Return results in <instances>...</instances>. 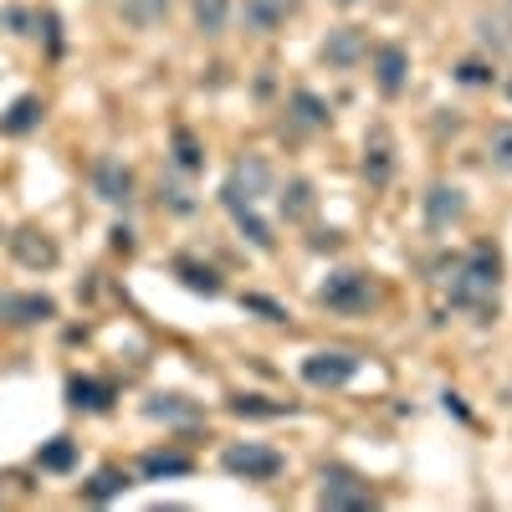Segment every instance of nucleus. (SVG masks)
<instances>
[{"instance_id":"nucleus-5","label":"nucleus","mask_w":512,"mask_h":512,"mask_svg":"<svg viewBox=\"0 0 512 512\" xmlns=\"http://www.w3.org/2000/svg\"><path fill=\"white\" fill-rule=\"evenodd\" d=\"M267 190H272V164L251 154V159H241V164L231 169V180L221 185V205H226V200H241V205H256V200H262Z\"/></svg>"},{"instance_id":"nucleus-1","label":"nucleus","mask_w":512,"mask_h":512,"mask_svg":"<svg viewBox=\"0 0 512 512\" xmlns=\"http://www.w3.org/2000/svg\"><path fill=\"white\" fill-rule=\"evenodd\" d=\"M497 282H502V256L482 241V246H472V256L456 267V277H451V303L492 318V313H497Z\"/></svg>"},{"instance_id":"nucleus-32","label":"nucleus","mask_w":512,"mask_h":512,"mask_svg":"<svg viewBox=\"0 0 512 512\" xmlns=\"http://www.w3.org/2000/svg\"><path fill=\"white\" fill-rule=\"evenodd\" d=\"M456 77L466 82V88H482V82H492V72H487L482 62H461V67H456Z\"/></svg>"},{"instance_id":"nucleus-28","label":"nucleus","mask_w":512,"mask_h":512,"mask_svg":"<svg viewBox=\"0 0 512 512\" xmlns=\"http://www.w3.org/2000/svg\"><path fill=\"white\" fill-rule=\"evenodd\" d=\"M175 164L185 169V175H195V169L205 164V154H200V139L190 134V128H175Z\"/></svg>"},{"instance_id":"nucleus-30","label":"nucleus","mask_w":512,"mask_h":512,"mask_svg":"<svg viewBox=\"0 0 512 512\" xmlns=\"http://www.w3.org/2000/svg\"><path fill=\"white\" fill-rule=\"evenodd\" d=\"M477 36H482V47H492V52H507V47H512L507 21H492V16H482V21H477Z\"/></svg>"},{"instance_id":"nucleus-24","label":"nucleus","mask_w":512,"mask_h":512,"mask_svg":"<svg viewBox=\"0 0 512 512\" xmlns=\"http://www.w3.org/2000/svg\"><path fill=\"white\" fill-rule=\"evenodd\" d=\"M226 21H231V0H195V26L205 36H221Z\"/></svg>"},{"instance_id":"nucleus-18","label":"nucleus","mask_w":512,"mask_h":512,"mask_svg":"<svg viewBox=\"0 0 512 512\" xmlns=\"http://www.w3.org/2000/svg\"><path fill=\"white\" fill-rule=\"evenodd\" d=\"M36 123H41V98H16L11 113L0 118V134H31Z\"/></svg>"},{"instance_id":"nucleus-21","label":"nucleus","mask_w":512,"mask_h":512,"mask_svg":"<svg viewBox=\"0 0 512 512\" xmlns=\"http://www.w3.org/2000/svg\"><path fill=\"white\" fill-rule=\"evenodd\" d=\"M175 272H180V282L190 287V292H205V297H221V277L210 272V267H200V262H175Z\"/></svg>"},{"instance_id":"nucleus-33","label":"nucleus","mask_w":512,"mask_h":512,"mask_svg":"<svg viewBox=\"0 0 512 512\" xmlns=\"http://www.w3.org/2000/svg\"><path fill=\"white\" fill-rule=\"evenodd\" d=\"M113 246H118V251H134V231H128V226H113Z\"/></svg>"},{"instance_id":"nucleus-17","label":"nucleus","mask_w":512,"mask_h":512,"mask_svg":"<svg viewBox=\"0 0 512 512\" xmlns=\"http://www.w3.org/2000/svg\"><path fill=\"white\" fill-rule=\"evenodd\" d=\"M139 466H144V477H154V482L159 477H190L195 472V461L185 451H144Z\"/></svg>"},{"instance_id":"nucleus-12","label":"nucleus","mask_w":512,"mask_h":512,"mask_svg":"<svg viewBox=\"0 0 512 512\" xmlns=\"http://www.w3.org/2000/svg\"><path fill=\"white\" fill-rule=\"evenodd\" d=\"M374 82H379V93L384 98H400L405 93V82H410V57H405V47H379L374 52Z\"/></svg>"},{"instance_id":"nucleus-23","label":"nucleus","mask_w":512,"mask_h":512,"mask_svg":"<svg viewBox=\"0 0 512 512\" xmlns=\"http://www.w3.org/2000/svg\"><path fill=\"white\" fill-rule=\"evenodd\" d=\"M123 487H128V472H118V466H103V472L82 487V497H88V502H113Z\"/></svg>"},{"instance_id":"nucleus-35","label":"nucleus","mask_w":512,"mask_h":512,"mask_svg":"<svg viewBox=\"0 0 512 512\" xmlns=\"http://www.w3.org/2000/svg\"><path fill=\"white\" fill-rule=\"evenodd\" d=\"M333 6H359V0H333Z\"/></svg>"},{"instance_id":"nucleus-4","label":"nucleus","mask_w":512,"mask_h":512,"mask_svg":"<svg viewBox=\"0 0 512 512\" xmlns=\"http://www.w3.org/2000/svg\"><path fill=\"white\" fill-rule=\"evenodd\" d=\"M318 507L364 512V507H374V492H369V482H359L354 472H344V466H328V472H323V487H318Z\"/></svg>"},{"instance_id":"nucleus-26","label":"nucleus","mask_w":512,"mask_h":512,"mask_svg":"<svg viewBox=\"0 0 512 512\" xmlns=\"http://www.w3.org/2000/svg\"><path fill=\"white\" fill-rule=\"evenodd\" d=\"M292 118L303 128H323L328 123V103L318 93H292Z\"/></svg>"},{"instance_id":"nucleus-8","label":"nucleus","mask_w":512,"mask_h":512,"mask_svg":"<svg viewBox=\"0 0 512 512\" xmlns=\"http://www.w3.org/2000/svg\"><path fill=\"white\" fill-rule=\"evenodd\" d=\"M292 16H297V0H246V6H241V26L256 31V36L282 31Z\"/></svg>"},{"instance_id":"nucleus-25","label":"nucleus","mask_w":512,"mask_h":512,"mask_svg":"<svg viewBox=\"0 0 512 512\" xmlns=\"http://www.w3.org/2000/svg\"><path fill=\"white\" fill-rule=\"evenodd\" d=\"M282 216H287V221H308V216H313V185H308V180H292V185H287Z\"/></svg>"},{"instance_id":"nucleus-31","label":"nucleus","mask_w":512,"mask_h":512,"mask_svg":"<svg viewBox=\"0 0 512 512\" xmlns=\"http://www.w3.org/2000/svg\"><path fill=\"white\" fill-rule=\"evenodd\" d=\"M241 303H246L251 313H262V318H272V323H282V318H287V313H282V308L272 303V297H256V292H246V297H241Z\"/></svg>"},{"instance_id":"nucleus-36","label":"nucleus","mask_w":512,"mask_h":512,"mask_svg":"<svg viewBox=\"0 0 512 512\" xmlns=\"http://www.w3.org/2000/svg\"><path fill=\"white\" fill-rule=\"evenodd\" d=\"M0 318H6V297H0Z\"/></svg>"},{"instance_id":"nucleus-16","label":"nucleus","mask_w":512,"mask_h":512,"mask_svg":"<svg viewBox=\"0 0 512 512\" xmlns=\"http://www.w3.org/2000/svg\"><path fill=\"white\" fill-rule=\"evenodd\" d=\"M226 210H231V216H236V226H241V236L256 246V251H272V226L262 221V216H256V205H241V200H226Z\"/></svg>"},{"instance_id":"nucleus-27","label":"nucleus","mask_w":512,"mask_h":512,"mask_svg":"<svg viewBox=\"0 0 512 512\" xmlns=\"http://www.w3.org/2000/svg\"><path fill=\"white\" fill-rule=\"evenodd\" d=\"M231 410L246 415V420H277V415H292V405H272V400H262V395H236Z\"/></svg>"},{"instance_id":"nucleus-22","label":"nucleus","mask_w":512,"mask_h":512,"mask_svg":"<svg viewBox=\"0 0 512 512\" xmlns=\"http://www.w3.org/2000/svg\"><path fill=\"white\" fill-rule=\"evenodd\" d=\"M144 415H149V420H195L200 410H195L185 395H154V400L144 405Z\"/></svg>"},{"instance_id":"nucleus-29","label":"nucleus","mask_w":512,"mask_h":512,"mask_svg":"<svg viewBox=\"0 0 512 512\" xmlns=\"http://www.w3.org/2000/svg\"><path fill=\"white\" fill-rule=\"evenodd\" d=\"M487 154H492V164H497V169H507V175H512V123H497V128H492Z\"/></svg>"},{"instance_id":"nucleus-10","label":"nucleus","mask_w":512,"mask_h":512,"mask_svg":"<svg viewBox=\"0 0 512 512\" xmlns=\"http://www.w3.org/2000/svg\"><path fill=\"white\" fill-rule=\"evenodd\" d=\"M369 57V41H364V31L359 26H338V31H328V41H323V62L328 67H359Z\"/></svg>"},{"instance_id":"nucleus-6","label":"nucleus","mask_w":512,"mask_h":512,"mask_svg":"<svg viewBox=\"0 0 512 512\" xmlns=\"http://www.w3.org/2000/svg\"><path fill=\"white\" fill-rule=\"evenodd\" d=\"M359 374V354H313V359H303V379L313 384V390H338V384H349Z\"/></svg>"},{"instance_id":"nucleus-34","label":"nucleus","mask_w":512,"mask_h":512,"mask_svg":"<svg viewBox=\"0 0 512 512\" xmlns=\"http://www.w3.org/2000/svg\"><path fill=\"white\" fill-rule=\"evenodd\" d=\"M502 93H507V98H512V72H507V77H502Z\"/></svg>"},{"instance_id":"nucleus-19","label":"nucleus","mask_w":512,"mask_h":512,"mask_svg":"<svg viewBox=\"0 0 512 512\" xmlns=\"http://www.w3.org/2000/svg\"><path fill=\"white\" fill-rule=\"evenodd\" d=\"M169 6H175V0H123V21L144 31V26H159L169 16Z\"/></svg>"},{"instance_id":"nucleus-7","label":"nucleus","mask_w":512,"mask_h":512,"mask_svg":"<svg viewBox=\"0 0 512 512\" xmlns=\"http://www.w3.org/2000/svg\"><path fill=\"white\" fill-rule=\"evenodd\" d=\"M6 246H11L16 262H21V267H31V272H47V267H57V241H52L47 231H36V226L11 231V236H6Z\"/></svg>"},{"instance_id":"nucleus-9","label":"nucleus","mask_w":512,"mask_h":512,"mask_svg":"<svg viewBox=\"0 0 512 512\" xmlns=\"http://www.w3.org/2000/svg\"><path fill=\"white\" fill-rule=\"evenodd\" d=\"M93 190L108 205H128V200H134V175H128V164H118L113 154H103L93 164Z\"/></svg>"},{"instance_id":"nucleus-15","label":"nucleus","mask_w":512,"mask_h":512,"mask_svg":"<svg viewBox=\"0 0 512 512\" xmlns=\"http://www.w3.org/2000/svg\"><path fill=\"white\" fill-rule=\"evenodd\" d=\"M67 400H72L77 410H108V405H113V384L72 374V379H67Z\"/></svg>"},{"instance_id":"nucleus-3","label":"nucleus","mask_w":512,"mask_h":512,"mask_svg":"<svg viewBox=\"0 0 512 512\" xmlns=\"http://www.w3.org/2000/svg\"><path fill=\"white\" fill-rule=\"evenodd\" d=\"M221 466L231 477H246V482H272L282 472V451L262 446V441H236L221 451Z\"/></svg>"},{"instance_id":"nucleus-20","label":"nucleus","mask_w":512,"mask_h":512,"mask_svg":"<svg viewBox=\"0 0 512 512\" xmlns=\"http://www.w3.org/2000/svg\"><path fill=\"white\" fill-rule=\"evenodd\" d=\"M72 461H77V446H72L67 436H57V441H47V446L36 451L41 472H72Z\"/></svg>"},{"instance_id":"nucleus-13","label":"nucleus","mask_w":512,"mask_h":512,"mask_svg":"<svg viewBox=\"0 0 512 512\" xmlns=\"http://www.w3.org/2000/svg\"><path fill=\"white\" fill-rule=\"evenodd\" d=\"M466 216V195L456 185H431V195H425V226L431 231H446Z\"/></svg>"},{"instance_id":"nucleus-11","label":"nucleus","mask_w":512,"mask_h":512,"mask_svg":"<svg viewBox=\"0 0 512 512\" xmlns=\"http://www.w3.org/2000/svg\"><path fill=\"white\" fill-rule=\"evenodd\" d=\"M364 175L369 185H390L395 175V139H390V128H369V139H364Z\"/></svg>"},{"instance_id":"nucleus-14","label":"nucleus","mask_w":512,"mask_h":512,"mask_svg":"<svg viewBox=\"0 0 512 512\" xmlns=\"http://www.w3.org/2000/svg\"><path fill=\"white\" fill-rule=\"evenodd\" d=\"M57 318V303L41 292H21V297H6V323H47Z\"/></svg>"},{"instance_id":"nucleus-2","label":"nucleus","mask_w":512,"mask_h":512,"mask_svg":"<svg viewBox=\"0 0 512 512\" xmlns=\"http://www.w3.org/2000/svg\"><path fill=\"white\" fill-rule=\"evenodd\" d=\"M374 282L364 272H333L323 287H318V303L333 308V313H369L374 308Z\"/></svg>"}]
</instances>
